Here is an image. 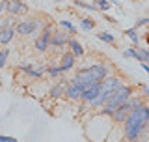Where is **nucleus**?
Instances as JSON below:
<instances>
[{"label":"nucleus","instance_id":"ddd939ff","mask_svg":"<svg viewBox=\"0 0 149 142\" xmlns=\"http://www.w3.org/2000/svg\"><path fill=\"white\" fill-rule=\"evenodd\" d=\"M74 65V56L71 53H65L62 56V60H60V64H58V67L62 69V71H67V69H71Z\"/></svg>","mask_w":149,"mask_h":142},{"label":"nucleus","instance_id":"7ed1b4c3","mask_svg":"<svg viewBox=\"0 0 149 142\" xmlns=\"http://www.w3.org/2000/svg\"><path fill=\"white\" fill-rule=\"evenodd\" d=\"M4 11H8L9 15H26L28 13V6L22 0H6V6H4Z\"/></svg>","mask_w":149,"mask_h":142},{"label":"nucleus","instance_id":"dca6fc26","mask_svg":"<svg viewBox=\"0 0 149 142\" xmlns=\"http://www.w3.org/2000/svg\"><path fill=\"white\" fill-rule=\"evenodd\" d=\"M97 37H99L101 41H104V43H110V45L116 43V37L112 36V34H108V32H99V34H97Z\"/></svg>","mask_w":149,"mask_h":142},{"label":"nucleus","instance_id":"9b49d317","mask_svg":"<svg viewBox=\"0 0 149 142\" xmlns=\"http://www.w3.org/2000/svg\"><path fill=\"white\" fill-rule=\"evenodd\" d=\"M80 93H82V88L77 86V84L69 82L67 86H65V97H69L71 101H78V99H80Z\"/></svg>","mask_w":149,"mask_h":142},{"label":"nucleus","instance_id":"f257e3e1","mask_svg":"<svg viewBox=\"0 0 149 142\" xmlns=\"http://www.w3.org/2000/svg\"><path fill=\"white\" fill-rule=\"evenodd\" d=\"M149 124V107L147 103H140L136 108H132V110L127 114V118L123 120V131H125V136H127V140L130 142H138L140 135H142V131L147 127Z\"/></svg>","mask_w":149,"mask_h":142},{"label":"nucleus","instance_id":"412c9836","mask_svg":"<svg viewBox=\"0 0 149 142\" xmlns=\"http://www.w3.org/2000/svg\"><path fill=\"white\" fill-rule=\"evenodd\" d=\"M45 73H49L50 77H62V73H63V71L60 69L58 65H54V67H47V71H45Z\"/></svg>","mask_w":149,"mask_h":142},{"label":"nucleus","instance_id":"2eb2a0df","mask_svg":"<svg viewBox=\"0 0 149 142\" xmlns=\"http://www.w3.org/2000/svg\"><path fill=\"white\" fill-rule=\"evenodd\" d=\"M65 86H67V84H63V82L54 84V86L50 88V97H54V99L63 97V96H65Z\"/></svg>","mask_w":149,"mask_h":142},{"label":"nucleus","instance_id":"5701e85b","mask_svg":"<svg viewBox=\"0 0 149 142\" xmlns=\"http://www.w3.org/2000/svg\"><path fill=\"white\" fill-rule=\"evenodd\" d=\"M60 26H62V28H65V30H69L71 34H74V32H77V28H74V25H71L69 21H60Z\"/></svg>","mask_w":149,"mask_h":142},{"label":"nucleus","instance_id":"6ab92c4d","mask_svg":"<svg viewBox=\"0 0 149 142\" xmlns=\"http://www.w3.org/2000/svg\"><path fill=\"white\" fill-rule=\"evenodd\" d=\"M80 26H82V30H88V32H90L91 28H95V21H93V19L84 17L82 21H80Z\"/></svg>","mask_w":149,"mask_h":142},{"label":"nucleus","instance_id":"9d476101","mask_svg":"<svg viewBox=\"0 0 149 142\" xmlns=\"http://www.w3.org/2000/svg\"><path fill=\"white\" fill-rule=\"evenodd\" d=\"M69 41V36L67 32H62V30H52L50 34V39H49V45L52 47H65Z\"/></svg>","mask_w":149,"mask_h":142},{"label":"nucleus","instance_id":"423d86ee","mask_svg":"<svg viewBox=\"0 0 149 142\" xmlns=\"http://www.w3.org/2000/svg\"><path fill=\"white\" fill-rule=\"evenodd\" d=\"M91 82H95V80H93L91 73L88 71V67H86V69H80V71H78V73L71 79V84H77V86H80V88L88 86V84H91Z\"/></svg>","mask_w":149,"mask_h":142},{"label":"nucleus","instance_id":"39448f33","mask_svg":"<svg viewBox=\"0 0 149 142\" xmlns=\"http://www.w3.org/2000/svg\"><path fill=\"white\" fill-rule=\"evenodd\" d=\"M50 34H52V28L47 25L43 30H41L39 37L36 39V49L39 51V53H45L47 49H49V39H50Z\"/></svg>","mask_w":149,"mask_h":142},{"label":"nucleus","instance_id":"1a4fd4ad","mask_svg":"<svg viewBox=\"0 0 149 142\" xmlns=\"http://www.w3.org/2000/svg\"><path fill=\"white\" fill-rule=\"evenodd\" d=\"M99 88H101V82H91V84H88V86H84L82 88V93H80V101L84 103H88V101H91L93 97L99 93Z\"/></svg>","mask_w":149,"mask_h":142},{"label":"nucleus","instance_id":"f03ea898","mask_svg":"<svg viewBox=\"0 0 149 142\" xmlns=\"http://www.w3.org/2000/svg\"><path fill=\"white\" fill-rule=\"evenodd\" d=\"M37 28H39V21H37L36 17H30V19H26V21L19 22L15 26V32L21 34V36H30V34H34Z\"/></svg>","mask_w":149,"mask_h":142},{"label":"nucleus","instance_id":"0eeeda50","mask_svg":"<svg viewBox=\"0 0 149 142\" xmlns=\"http://www.w3.org/2000/svg\"><path fill=\"white\" fill-rule=\"evenodd\" d=\"M88 71L91 73L93 80H97V82H101V80H104L108 77V65L106 64H93L88 67Z\"/></svg>","mask_w":149,"mask_h":142},{"label":"nucleus","instance_id":"cd10ccee","mask_svg":"<svg viewBox=\"0 0 149 142\" xmlns=\"http://www.w3.org/2000/svg\"><path fill=\"white\" fill-rule=\"evenodd\" d=\"M54 2H63V0H54Z\"/></svg>","mask_w":149,"mask_h":142},{"label":"nucleus","instance_id":"a211bd4d","mask_svg":"<svg viewBox=\"0 0 149 142\" xmlns=\"http://www.w3.org/2000/svg\"><path fill=\"white\" fill-rule=\"evenodd\" d=\"M99 11H106V9H110L112 2H108V0H95V4H93Z\"/></svg>","mask_w":149,"mask_h":142},{"label":"nucleus","instance_id":"4be33fe9","mask_svg":"<svg viewBox=\"0 0 149 142\" xmlns=\"http://www.w3.org/2000/svg\"><path fill=\"white\" fill-rule=\"evenodd\" d=\"M8 56H9V49H2V51H0V67H4V65H6Z\"/></svg>","mask_w":149,"mask_h":142},{"label":"nucleus","instance_id":"393cba45","mask_svg":"<svg viewBox=\"0 0 149 142\" xmlns=\"http://www.w3.org/2000/svg\"><path fill=\"white\" fill-rule=\"evenodd\" d=\"M0 142H17V140L13 138V136H2L0 135Z\"/></svg>","mask_w":149,"mask_h":142},{"label":"nucleus","instance_id":"20e7f679","mask_svg":"<svg viewBox=\"0 0 149 142\" xmlns=\"http://www.w3.org/2000/svg\"><path fill=\"white\" fill-rule=\"evenodd\" d=\"M123 56H125V58H136L138 62H142V64L149 62V51L146 49V47H134V49H127V51H123Z\"/></svg>","mask_w":149,"mask_h":142},{"label":"nucleus","instance_id":"f3484780","mask_svg":"<svg viewBox=\"0 0 149 142\" xmlns=\"http://www.w3.org/2000/svg\"><path fill=\"white\" fill-rule=\"evenodd\" d=\"M125 36L130 37V39L134 41V47H138V28H129V30H125Z\"/></svg>","mask_w":149,"mask_h":142},{"label":"nucleus","instance_id":"a878e982","mask_svg":"<svg viewBox=\"0 0 149 142\" xmlns=\"http://www.w3.org/2000/svg\"><path fill=\"white\" fill-rule=\"evenodd\" d=\"M4 6H6V0H0V13L4 11Z\"/></svg>","mask_w":149,"mask_h":142},{"label":"nucleus","instance_id":"bb28decb","mask_svg":"<svg viewBox=\"0 0 149 142\" xmlns=\"http://www.w3.org/2000/svg\"><path fill=\"white\" fill-rule=\"evenodd\" d=\"M2 28H4V25H2V22H0V30H2Z\"/></svg>","mask_w":149,"mask_h":142},{"label":"nucleus","instance_id":"aec40b11","mask_svg":"<svg viewBox=\"0 0 149 142\" xmlns=\"http://www.w3.org/2000/svg\"><path fill=\"white\" fill-rule=\"evenodd\" d=\"M74 6H78V8H84V9H90V11H99L93 4H86V2H82V0H74Z\"/></svg>","mask_w":149,"mask_h":142},{"label":"nucleus","instance_id":"b1692460","mask_svg":"<svg viewBox=\"0 0 149 142\" xmlns=\"http://www.w3.org/2000/svg\"><path fill=\"white\" fill-rule=\"evenodd\" d=\"M149 22V17H142V19H138L136 21V25H134V28H140V26H146Z\"/></svg>","mask_w":149,"mask_h":142},{"label":"nucleus","instance_id":"4468645a","mask_svg":"<svg viewBox=\"0 0 149 142\" xmlns=\"http://www.w3.org/2000/svg\"><path fill=\"white\" fill-rule=\"evenodd\" d=\"M67 45H69V53H71L74 58H80V56H84V49H82V45L78 43L77 39H69Z\"/></svg>","mask_w":149,"mask_h":142},{"label":"nucleus","instance_id":"f8f14e48","mask_svg":"<svg viewBox=\"0 0 149 142\" xmlns=\"http://www.w3.org/2000/svg\"><path fill=\"white\" fill-rule=\"evenodd\" d=\"M15 36V26H4L0 30V45H8Z\"/></svg>","mask_w":149,"mask_h":142},{"label":"nucleus","instance_id":"6e6552de","mask_svg":"<svg viewBox=\"0 0 149 142\" xmlns=\"http://www.w3.org/2000/svg\"><path fill=\"white\" fill-rule=\"evenodd\" d=\"M129 112H130V107L127 105V101H125V103H121V105H118V107L114 108V110L110 112V118H112V122H116V124H119V122L123 124V120L127 118V114H129Z\"/></svg>","mask_w":149,"mask_h":142}]
</instances>
